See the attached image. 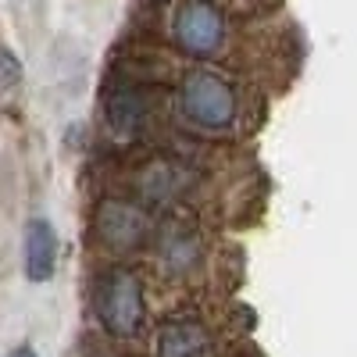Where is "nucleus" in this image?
Here are the masks:
<instances>
[{
  "label": "nucleus",
  "mask_w": 357,
  "mask_h": 357,
  "mask_svg": "<svg viewBox=\"0 0 357 357\" xmlns=\"http://www.w3.org/2000/svg\"><path fill=\"white\" fill-rule=\"evenodd\" d=\"M172 36L190 57H211L222 50L225 40V22L222 11L211 0H183V8L175 11Z\"/></svg>",
  "instance_id": "nucleus-2"
},
{
  "label": "nucleus",
  "mask_w": 357,
  "mask_h": 357,
  "mask_svg": "<svg viewBox=\"0 0 357 357\" xmlns=\"http://www.w3.org/2000/svg\"><path fill=\"white\" fill-rule=\"evenodd\" d=\"M97 225H100L104 243H111V247H136L143 236H146L143 211H136L132 204H118V200H107L100 207Z\"/></svg>",
  "instance_id": "nucleus-5"
},
{
  "label": "nucleus",
  "mask_w": 357,
  "mask_h": 357,
  "mask_svg": "<svg viewBox=\"0 0 357 357\" xmlns=\"http://www.w3.org/2000/svg\"><path fill=\"white\" fill-rule=\"evenodd\" d=\"M22 93V65L11 47H0V107L11 111Z\"/></svg>",
  "instance_id": "nucleus-9"
},
{
  "label": "nucleus",
  "mask_w": 357,
  "mask_h": 357,
  "mask_svg": "<svg viewBox=\"0 0 357 357\" xmlns=\"http://www.w3.org/2000/svg\"><path fill=\"white\" fill-rule=\"evenodd\" d=\"M236 89L215 72H190L183 82V111L204 129H225L236 118Z\"/></svg>",
  "instance_id": "nucleus-1"
},
{
  "label": "nucleus",
  "mask_w": 357,
  "mask_h": 357,
  "mask_svg": "<svg viewBox=\"0 0 357 357\" xmlns=\"http://www.w3.org/2000/svg\"><path fill=\"white\" fill-rule=\"evenodd\" d=\"M146 118V97L132 86H118L114 93L107 97V122L118 136H129L143 126Z\"/></svg>",
  "instance_id": "nucleus-7"
},
{
  "label": "nucleus",
  "mask_w": 357,
  "mask_h": 357,
  "mask_svg": "<svg viewBox=\"0 0 357 357\" xmlns=\"http://www.w3.org/2000/svg\"><path fill=\"white\" fill-rule=\"evenodd\" d=\"M57 264V232L47 218H29L25 225V275L47 282Z\"/></svg>",
  "instance_id": "nucleus-4"
},
{
  "label": "nucleus",
  "mask_w": 357,
  "mask_h": 357,
  "mask_svg": "<svg viewBox=\"0 0 357 357\" xmlns=\"http://www.w3.org/2000/svg\"><path fill=\"white\" fill-rule=\"evenodd\" d=\"M211 340L200 321H172L158 336V357H204Z\"/></svg>",
  "instance_id": "nucleus-6"
},
{
  "label": "nucleus",
  "mask_w": 357,
  "mask_h": 357,
  "mask_svg": "<svg viewBox=\"0 0 357 357\" xmlns=\"http://www.w3.org/2000/svg\"><path fill=\"white\" fill-rule=\"evenodd\" d=\"M8 357H36V350H33V347H15Z\"/></svg>",
  "instance_id": "nucleus-11"
},
{
  "label": "nucleus",
  "mask_w": 357,
  "mask_h": 357,
  "mask_svg": "<svg viewBox=\"0 0 357 357\" xmlns=\"http://www.w3.org/2000/svg\"><path fill=\"white\" fill-rule=\"evenodd\" d=\"M100 321L114 336H132L143 325V289L139 279L126 268L111 272L100 289Z\"/></svg>",
  "instance_id": "nucleus-3"
},
{
  "label": "nucleus",
  "mask_w": 357,
  "mask_h": 357,
  "mask_svg": "<svg viewBox=\"0 0 357 357\" xmlns=\"http://www.w3.org/2000/svg\"><path fill=\"white\" fill-rule=\"evenodd\" d=\"M175 172L168 168V165H154L151 172H146L143 175V193L146 197H151V200H165V197H172V190H175V183H178V178H172Z\"/></svg>",
  "instance_id": "nucleus-10"
},
{
  "label": "nucleus",
  "mask_w": 357,
  "mask_h": 357,
  "mask_svg": "<svg viewBox=\"0 0 357 357\" xmlns=\"http://www.w3.org/2000/svg\"><path fill=\"white\" fill-rule=\"evenodd\" d=\"M197 254H200V240H197V232H186V229H175V232H168L165 240H161V257L172 264V268H190L193 261H197Z\"/></svg>",
  "instance_id": "nucleus-8"
}]
</instances>
